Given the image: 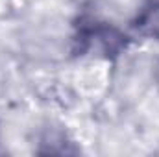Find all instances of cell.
Segmentation results:
<instances>
[{"mask_svg":"<svg viewBox=\"0 0 159 157\" xmlns=\"http://www.w3.org/2000/svg\"><path fill=\"white\" fill-rule=\"evenodd\" d=\"M85 50H94L98 54H117L120 48L124 46V37L119 32L107 24H98V26H91L83 32L81 35Z\"/></svg>","mask_w":159,"mask_h":157,"instance_id":"cell-1","label":"cell"},{"mask_svg":"<svg viewBox=\"0 0 159 157\" xmlns=\"http://www.w3.org/2000/svg\"><path fill=\"white\" fill-rule=\"evenodd\" d=\"M133 30L146 39L159 41V0H146L133 19Z\"/></svg>","mask_w":159,"mask_h":157,"instance_id":"cell-2","label":"cell"}]
</instances>
